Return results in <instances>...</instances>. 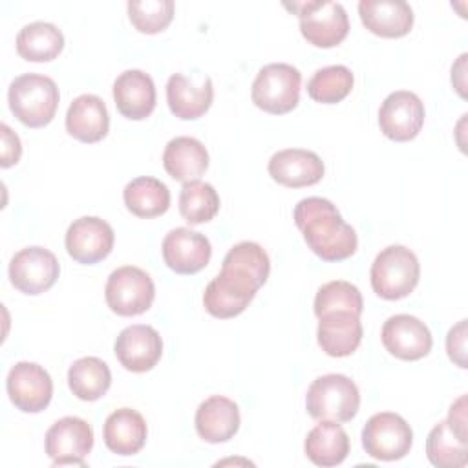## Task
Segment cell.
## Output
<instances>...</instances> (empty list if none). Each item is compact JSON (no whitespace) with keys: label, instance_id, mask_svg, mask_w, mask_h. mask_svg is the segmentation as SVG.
Returning <instances> with one entry per match:
<instances>
[{"label":"cell","instance_id":"2e32d148","mask_svg":"<svg viewBox=\"0 0 468 468\" xmlns=\"http://www.w3.org/2000/svg\"><path fill=\"white\" fill-rule=\"evenodd\" d=\"M386 351L400 360H420L433 346L428 325L411 314L389 316L380 331Z\"/></svg>","mask_w":468,"mask_h":468},{"label":"cell","instance_id":"d6a6232c","mask_svg":"<svg viewBox=\"0 0 468 468\" xmlns=\"http://www.w3.org/2000/svg\"><path fill=\"white\" fill-rule=\"evenodd\" d=\"M219 210V196L210 183L190 181L179 192V214L188 225L210 221Z\"/></svg>","mask_w":468,"mask_h":468},{"label":"cell","instance_id":"6da1fadb","mask_svg":"<svg viewBox=\"0 0 468 468\" xmlns=\"http://www.w3.org/2000/svg\"><path fill=\"white\" fill-rule=\"evenodd\" d=\"M269 272L271 260L260 243H236L225 254L219 274L205 287L203 305L207 313L221 320L241 314L267 282Z\"/></svg>","mask_w":468,"mask_h":468},{"label":"cell","instance_id":"d590c367","mask_svg":"<svg viewBox=\"0 0 468 468\" xmlns=\"http://www.w3.org/2000/svg\"><path fill=\"white\" fill-rule=\"evenodd\" d=\"M446 351L452 362L459 367H466V320L457 322L446 336Z\"/></svg>","mask_w":468,"mask_h":468},{"label":"cell","instance_id":"4fadbf2b","mask_svg":"<svg viewBox=\"0 0 468 468\" xmlns=\"http://www.w3.org/2000/svg\"><path fill=\"white\" fill-rule=\"evenodd\" d=\"M5 389L16 410L38 413L51 402L53 380L40 364L16 362L7 373Z\"/></svg>","mask_w":468,"mask_h":468},{"label":"cell","instance_id":"f1b7e54d","mask_svg":"<svg viewBox=\"0 0 468 468\" xmlns=\"http://www.w3.org/2000/svg\"><path fill=\"white\" fill-rule=\"evenodd\" d=\"M122 199L126 208L137 218H157L170 208V190L168 186L150 176H141L132 179L124 190Z\"/></svg>","mask_w":468,"mask_h":468},{"label":"cell","instance_id":"7c38bea8","mask_svg":"<svg viewBox=\"0 0 468 468\" xmlns=\"http://www.w3.org/2000/svg\"><path fill=\"white\" fill-rule=\"evenodd\" d=\"M60 274L57 256L38 245L18 250L9 261V282L24 294H40L51 289Z\"/></svg>","mask_w":468,"mask_h":468},{"label":"cell","instance_id":"cb8c5ba5","mask_svg":"<svg viewBox=\"0 0 468 468\" xmlns=\"http://www.w3.org/2000/svg\"><path fill=\"white\" fill-rule=\"evenodd\" d=\"M110 115L104 101L91 93L75 97L66 112V130L80 143H99L106 137Z\"/></svg>","mask_w":468,"mask_h":468},{"label":"cell","instance_id":"1f68e13d","mask_svg":"<svg viewBox=\"0 0 468 468\" xmlns=\"http://www.w3.org/2000/svg\"><path fill=\"white\" fill-rule=\"evenodd\" d=\"M353 82L355 77L347 66L333 64L313 73L307 82V93L316 102L336 104L351 93Z\"/></svg>","mask_w":468,"mask_h":468},{"label":"cell","instance_id":"ffe728a7","mask_svg":"<svg viewBox=\"0 0 468 468\" xmlns=\"http://www.w3.org/2000/svg\"><path fill=\"white\" fill-rule=\"evenodd\" d=\"M358 15L364 27L382 38L406 37L413 27V9L404 0H360Z\"/></svg>","mask_w":468,"mask_h":468},{"label":"cell","instance_id":"ac0fdd59","mask_svg":"<svg viewBox=\"0 0 468 468\" xmlns=\"http://www.w3.org/2000/svg\"><path fill=\"white\" fill-rule=\"evenodd\" d=\"M161 252L166 267L174 272L196 274L208 265L212 247L205 234L186 227H177L165 236Z\"/></svg>","mask_w":468,"mask_h":468},{"label":"cell","instance_id":"8fae6325","mask_svg":"<svg viewBox=\"0 0 468 468\" xmlns=\"http://www.w3.org/2000/svg\"><path fill=\"white\" fill-rule=\"evenodd\" d=\"M44 444L53 466H86L84 459L93 448V428L80 417H62L49 426Z\"/></svg>","mask_w":468,"mask_h":468},{"label":"cell","instance_id":"44dd1931","mask_svg":"<svg viewBox=\"0 0 468 468\" xmlns=\"http://www.w3.org/2000/svg\"><path fill=\"white\" fill-rule=\"evenodd\" d=\"M194 422L196 431L203 441L210 444L227 442L239 430V408L229 397L212 395L197 406Z\"/></svg>","mask_w":468,"mask_h":468},{"label":"cell","instance_id":"5b68a950","mask_svg":"<svg viewBox=\"0 0 468 468\" xmlns=\"http://www.w3.org/2000/svg\"><path fill=\"white\" fill-rule=\"evenodd\" d=\"M360 408V391L356 384L340 373H329L314 378L305 393V410L316 420H351Z\"/></svg>","mask_w":468,"mask_h":468},{"label":"cell","instance_id":"9c48e42d","mask_svg":"<svg viewBox=\"0 0 468 468\" xmlns=\"http://www.w3.org/2000/svg\"><path fill=\"white\" fill-rule=\"evenodd\" d=\"M104 298L115 314L139 316L152 307L155 285L146 271L135 265H122L108 276Z\"/></svg>","mask_w":468,"mask_h":468},{"label":"cell","instance_id":"603a6c76","mask_svg":"<svg viewBox=\"0 0 468 468\" xmlns=\"http://www.w3.org/2000/svg\"><path fill=\"white\" fill-rule=\"evenodd\" d=\"M214 99V86L208 75L196 84L183 73L170 75L166 82V102L170 112L183 121H194L205 115Z\"/></svg>","mask_w":468,"mask_h":468},{"label":"cell","instance_id":"4316f807","mask_svg":"<svg viewBox=\"0 0 468 468\" xmlns=\"http://www.w3.org/2000/svg\"><path fill=\"white\" fill-rule=\"evenodd\" d=\"M163 166L172 179L183 185L197 181L208 168V152L199 139L179 135L166 143Z\"/></svg>","mask_w":468,"mask_h":468},{"label":"cell","instance_id":"d4e9b609","mask_svg":"<svg viewBox=\"0 0 468 468\" xmlns=\"http://www.w3.org/2000/svg\"><path fill=\"white\" fill-rule=\"evenodd\" d=\"M148 435L144 417L132 408H119L112 411L102 426V439L110 452L128 457L143 450Z\"/></svg>","mask_w":468,"mask_h":468},{"label":"cell","instance_id":"f546056e","mask_svg":"<svg viewBox=\"0 0 468 468\" xmlns=\"http://www.w3.org/2000/svg\"><path fill=\"white\" fill-rule=\"evenodd\" d=\"M64 49V35L51 22L26 24L16 35V51L29 62H49Z\"/></svg>","mask_w":468,"mask_h":468},{"label":"cell","instance_id":"7402d4cb","mask_svg":"<svg viewBox=\"0 0 468 468\" xmlns=\"http://www.w3.org/2000/svg\"><path fill=\"white\" fill-rule=\"evenodd\" d=\"M113 101L122 117L146 119L155 108V84L143 69H126L113 82Z\"/></svg>","mask_w":468,"mask_h":468},{"label":"cell","instance_id":"277c9868","mask_svg":"<svg viewBox=\"0 0 468 468\" xmlns=\"http://www.w3.org/2000/svg\"><path fill=\"white\" fill-rule=\"evenodd\" d=\"M371 287L384 300H402L413 292L420 278V265L413 250L404 245L382 249L371 263Z\"/></svg>","mask_w":468,"mask_h":468},{"label":"cell","instance_id":"e575fe53","mask_svg":"<svg viewBox=\"0 0 468 468\" xmlns=\"http://www.w3.org/2000/svg\"><path fill=\"white\" fill-rule=\"evenodd\" d=\"M128 18L132 26L144 35H155L168 27L174 18L172 0H130Z\"/></svg>","mask_w":468,"mask_h":468},{"label":"cell","instance_id":"52a82bcc","mask_svg":"<svg viewBox=\"0 0 468 468\" xmlns=\"http://www.w3.org/2000/svg\"><path fill=\"white\" fill-rule=\"evenodd\" d=\"M302 73L285 62H272L263 66L250 90L252 102L272 115L292 112L300 102Z\"/></svg>","mask_w":468,"mask_h":468},{"label":"cell","instance_id":"8992f818","mask_svg":"<svg viewBox=\"0 0 468 468\" xmlns=\"http://www.w3.org/2000/svg\"><path fill=\"white\" fill-rule=\"evenodd\" d=\"M466 395H461L426 439V457L437 468H463L468 463Z\"/></svg>","mask_w":468,"mask_h":468},{"label":"cell","instance_id":"836d02e7","mask_svg":"<svg viewBox=\"0 0 468 468\" xmlns=\"http://www.w3.org/2000/svg\"><path fill=\"white\" fill-rule=\"evenodd\" d=\"M364 311V300L356 285L346 280H333L324 283L314 296V314L327 313H351L360 316Z\"/></svg>","mask_w":468,"mask_h":468},{"label":"cell","instance_id":"e0dca14e","mask_svg":"<svg viewBox=\"0 0 468 468\" xmlns=\"http://www.w3.org/2000/svg\"><path fill=\"white\" fill-rule=\"evenodd\" d=\"M113 351L124 369L146 373L161 360L163 338L152 325L133 324L119 333Z\"/></svg>","mask_w":468,"mask_h":468},{"label":"cell","instance_id":"83f0119b","mask_svg":"<svg viewBox=\"0 0 468 468\" xmlns=\"http://www.w3.org/2000/svg\"><path fill=\"white\" fill-rule=\"evenodd\" d=\"M303 452L316 466L342 464L349 453V437L335 420H320L305 437Z\"/></svg>","mask_w":468,"mask_h":468},{"label":"cell","instance_id":"d6986e66","mask_svg":"<svg viewBox=\"0 0 468 468\" xmlns=\"http://www.w3.org/2000/svg\"><path fill=\"white\" fill-rule=\"evenodd\" d=\"M269 176L282 186L302 188L316 185L324 177V161L303 148H285L269 159Z\"/></svg>","mask_w":468,"mask_h":468},{"label":"cell","instance_id":"30bf717a","mask_svg":"<svg viewBox=\"0 0 468 468\" xmlns=\"http://www.w3.org/2000/svg\"><path fill=\"white\" fill-rule=\"evenodd\" d=\"M413 444L410 424L397 413L380 411L367 419L362 430V446L377 461H399Z\"/></svg>","mask_w":468,"mask_h":468},{"label":"cell","instance_id":"8d00e7d4","mask_svg":"<svg viewBox=\"0 0 468 468\" xmlns=\"http://www.w3.org/2000/svg\"><path fill=\"white\" fill-rule=\"evenodd\" d=\"M0 132H2V168H9L13 165L18 163L20 155H22V144H20V139L18 135L4 122L0 126Z\"/></svg>","mask_w":468,"mask_h":468},{"label":"cell","instance_id":"3957f363","mask_svg":"<svg viewBox=\"0 0 468 468\" xmlns=\"http://www.w3.org/2000/svg\"><path fill=\"white\" fill-rule=\"evenodd\" d=\"M58 101L55 80L40 73H24L7 90L9 110L27 128L48 126L57 113Z\"/></svg>","mask_w":468,"mask_h":468},{"label":"cell","instance_id":"ba28073f","mask_svg":"<svg viewBox=\"0 0 468 468\" xmlns=\"http://www.w3.org/2000/svg\"><path fill=\"white\" fill-rule=\"evenodd\" d=\"M292 9L300 20L302 37L316 48H335L349 33V18L342 4L325 0L292 2Z\"/></svg>","mask_w":468,"mask_h":468},{"label":"cell","instance_id":"5bb4252c","mask_svg":"<svg viewBox=\"0 0 468 468\" xmlns=\"http://www.w3.org/2000/svg\"><path fill=\"white\" fill-rule=\"evenodd\" d=\"M424 104L413 91L399 90L389 93L378 108L380 132L397 143L411 141L424 124Z\"/></svg>","mask_w":468,"mask_h":468},{"label":"cell","instance_id":"484cf974","mask_svg":"<svg viewBox=\"0 0 468 468\" xmlns=\"http://www.w3.org/2000/svg\"><path fill=\"white\" fill-rule=\"evenodd\" d=\"M362 322L356 314L327 313L318 316V346L329 356L342 358L353 355L362 342Z\"/></svg>","mask_w":468,"mask_h":468},{"label":"cell","instance_id":"9a60e30c","mask_svg":"<svg viewBox=\"0 0 468 468\" xmlns=\"http://www.w3.org/2000/svg\"><path fill=\"white\" fill-rule=\"evenodd\" d=\"M115 241L112 225L97 216H82L66 230V250L77 261L93 265L104 260Z\"/></svg>","mask_w":468,"mask_h":468},{"label":"cell","instance_id":"7a4b0ae2","mask_svg":"<svg viewBox=\"0 0 468 468\" xmlns=\"http://www.w3.org/2000/svg\"><path fill=\"white\" fill-rule=\"evenodd\" d=\"M292 219L307 247L324 261H342L356 252L358 238L338 208L325 197H303L292 210Z\"/></svg>","mask_w":468,"mask_h":468},{"label":"cell","instance_id":"4dcf8cb0","mask_svg":"<svg viewBox=\"0 0 468 468\" xmlns=\"http://www.w3.org/2000/svg\"><path fill=\"white\" fill-rule=\"evenodd\" d=\"M68 386L71 393L86 402L99 400L112 386L108 364L97 356H82L68 369Z\"/></svg>","mask_w":468,"mask_h":468}]
</instances>
